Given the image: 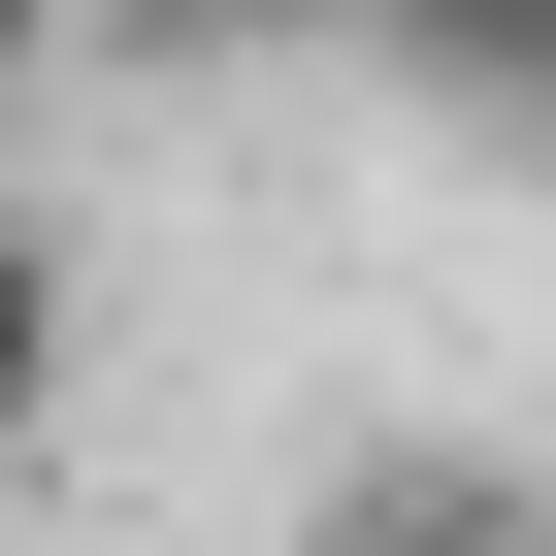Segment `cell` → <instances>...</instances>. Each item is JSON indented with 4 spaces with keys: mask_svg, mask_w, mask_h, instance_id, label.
I'll return each mask as SVG.
<instances>
[{
    "mask_svg": "<svg viewBox=\"0 0 556 556\" xmlns=\"http://www.w3.org/2000/svg\"><path fill=\"white\" fill-rule=\"evenodd\" d=\"M361 66H393L458 164H556V0H361Z\"/></svg>",
    "mask_w": 556,
    "mask_h": 556,
    "instance_id": "1",
    "label": "cell"
},
{
    "mask_svg": "<svg viewBox=\"0 0 556 556\" xmlns=\"http://www.w3.org/2000/svg\"><path fill=\"white\" fill-rule=\"evenodd\" d=\"M34 99H66V0H0V131H34Z\"/></svg>",
    "mask_w": 556,
    "mask_h": 556,
    "instance_id": "5",
    "label": "cell"
},
{
    "mask_svg": "<svg viewBox=\"0 0 556 556\" xmlns=\"http://www.w3.org/2000/svg\"><path fill=\"white\" fill-rule=\"evenodd\" d=\"M295 556H556V491H491V458H361Z\"/></svg>",
    "mask_w": 556,
    "mask_h": 556,
    "instance_id": "2",
    "label": "cell"
},
{
    "mask_svg": "<svg viewBox=\"0 0 556 556\" xmlns=\"http://www.w3.org/2000/svg\"><path fill=\"white\" fill-rule=\"evenodd\" d=\"M66 361H99V295H66V229H34V197H0V458H34V426H66Z\"/></svg>",
    "mask_w": 556,
    "mask_h": 556,
    "instance_id": "3",
    "label": "cell"
},
{
    "mask_svg": "<svg viewBox=\"0 0 556 556\" xmlns=\"http://www.w3.org/2000/svg\"><path fill=\"white\" fill-rule=\"evenodd\" d=\"M164 66H361V0H131Z\"/></svg>",
    "mask_w": 556,
    "mask_h": 556,
    "instance_id": "4",
    "label": "cell"
}]
</instances>
